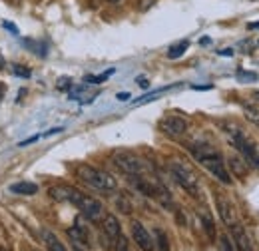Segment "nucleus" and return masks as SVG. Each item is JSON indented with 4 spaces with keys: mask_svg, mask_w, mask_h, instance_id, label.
Masks as SVG:
<instances>
[{
    "mask_svg": "<svg viewBox=\"0 0 259 251\" xmlns=\"http://www.w3.org/2000/svg\"><path fill=\"white\" fill-rule=\"evenodd\" d=\"M190 152L195 157V161H199V165L205 168L218 182H222L224 186L233 184V178H231V174L227 170L226 159L218 150H213L207 144H194V146H190Z\"/></svg>",
    "mask_w": 259,
    "mask_h": 251,
    "instance_id": "obj_1",
    "label": "nucleus"
},
{
    "mask_svg": "<svg viewBox=\"0 0 259 251\" xmlns=\"http://www.w3.org/2000/svg\"><path fill=\"white\" fill-rule=\"evenodd\" d=\"M76 176L90 188L100 189V191H116L118 189V182L112 174H108L100 168H94L90 163H80L76 168Z\"/></svg>",
    "mask_w": 259,
    "mask_h": 251,
    "instance_id": "obj_2",
    "label": "nucleus"
},
{
    "mask_svg": "<svg viewBox=\"0 0 259 251\" xmlns=\"http://www.w3.org/2000/svg\"><path fill=\"white\" fill-rule=\"evenodd\" d=\"M68 203L76 205L80 210V214L88 221H92V223H100L102 218L106 216L104 214V203L100 199H96V197H92V195H88V193H84V191H80V189L76 188L72 191V197H70Z\"/></svg>",
    "mask_w": 259,
    "mask_h": 251,
    "instance_id": "obj_3",
    "label": "nucleus"
},
{
    "mask_svg": "<svg viewBox=\"0 0 259 251\" xmlns=\"http://www.w3.org/2000/svg\"><path fill=\"white\" fill-rule=\"evenodd\" d=\"M169 172H171V176H174V180L178 182L180 188L186 189L194 197H199V182H197L195 174L188 165H184L180 161H171L169 163Z\"/></svg>",
    "mask_w": 259,
    "mask_h": 251,
    "instance_id": "obj_4",
    "label": "nucleus"
},
{
    "mask_svg": "<svg viewBox=\"0 0 259 251\" xmlns=\"http://www.w3.org/2000/svg\"><path fill=\"white\" fill-rule=\"evenodd\" d=\"M112 161L126 176H142L146 172V163L142 161V157H138L132 152H116L112 156Z\"/></svg>",
    "mask_w": 259,
    "mask_h": 251,
    "instance_id": "obj_5",
    "label": "nucleus"
},
{
    "mask_svg": "<svg viewBox=\"0 0 259 251\" xmlns=\"http://www.w3.org/2000/svg\"><path fill=\"white\" fill-rule=\"evenodd\" d=\"M158 128L169 138H180V136H184L188 132V120L182 118V116H174V114L171 116H163Z\"/></svg>",
    "mask_w": 259,
    "mask_h": 251,
    "instance_id": "obj_6",
    "label": "nucleus"
},
{
    "mask_svg": "<svg viewBox=\"0 0 259 251\" xmlns=\"http://www.w3.org/2000/svg\"><path fill=\"white\" fill-rule=\"evenodd\" d=\"M130 229H132V239L136 241V245L140 247L142 251H156V243H154V237H152V233L144 227V223L142 221H132V225H130Z\"/></svg>",
    "mask_w": 259,
    "mask_h": 251,
    "instance_id": "obj_7",
    "label": "nucleus"
},
{
    "mask_svg": "<svg viewBox=\"0 0 259 251\" xmlns=\"http://www.w3.org/2000/svg\"><path fill=\"white\" fill-rule=\"evenodd\" d=\"M102 235L110 241V245H112V249H114L116 239L122 235V225H120V221H118L116 216L106 214V216L102 218Z\"/></svg>",
    "mask_w": 259,
    "mask_h": 251,
    "instance_id": "obj_8",
    "label": "nucleus"
},
{
    "mask_svg": "<svg viewBox=\"0 0 259 251\" xmlns=\"http://www.w3.org/2000/svg\"><path fill=\"white\" fill-rule=\"evenodd\" d=\"M227 227H229V231H231L233 245H237V251H253V241L249 239L245 227H243L239 221H235V223H231V225H227Z\"/></svg>",
    "mask_w": 259,
    "mask_h": 251,
    "instance_id": "obj_9",
    "label": "nucleus"
},
{
    "mask_svg": "<svg viewBox=\"0 0 259 251\" xmlns=\"http://www.w3.org/2000/svg\"><path fill=\"white\" fill-rule=\"evenodd\" d=\"M215 207H218V214H220V218L226 225H231V223L237 221V212H235L233 203L227 199L226 195L215 193Z\"/></svg>",
    "mask_w": 259,
    "mask_h": 251,
    "instance_id": "obj_10",
    "label": "nucleus"
},
{
    "mask_svg": "<svg viewBox=\"0 0 259 251\" xmlns=\"http://www.w3.org/2000/svg\"><path fill=\"white\" fill-rule=\"evenodd\" d=\"M227 170H229V174L231 176H235V178H239V180H243V178H247L249 176V163L243 159L241 156H229L226 161Z\"/></svg>",
    "mask_w": 259,
    "mask_h": 251,
    "instance_id": "obj_11",
    "label": "nucleus"
},
{
    "mask_svg": "<svg viewBox=\"0 0 259 251\" xmlns=\"http://www.w3.org/2000/svg\"><path fill=\"white\" fill-rule=\"evenodd\" d=\"M66 233H68V237L72 239V243L84 245L86 249L90 247V233H88V229H86L82 223H76V225L68 227V229H66Z\"/></svg>",
    "mask_w": 259,
    "mask_h": 251,
    "instance_id": "obj_12",
    "label": "nucleus"
},
{
    "mask_svg": "<svg viewBox=\"0 0 259 251\" xmlns=\"http://www.w3.org/2000/svg\"><path fill=\"white\" fill-rule=\"evenodd\" d=\"M72 191H74V188H70V186H52V188L48 189V195L52 199H56V201L68 203L70 197H72Z\"/></svg>",
    "mask_w": 259,
    "mask_h": 251,
    "instance_id": "obj_13",
    "label": "nucleus"
},
{
    "mask_svg": "<svg viewBox=\"0 0 259 251\" xmlns=\"http://www.w3.org/2000/svg\"><path fill=\"white\" fill-rule=\"evenodd\" d=\"M199 220H201V227H203L207 239H209V241H215V239H218V229H215V223L211 220V216L201 212V214H199Z\"/></svg>",
    "mask_w": 259,
    "mask_h": 251,
    "instance_id": "obj_14",
    "label": "nucleus"
},
{
    "mask_svg": "<svg viewBox=\"0 0 259 251\" xmlns=\"http://www.w3.org/2000/svg\"><path fill=\"white\" fill-rule=\"evenodd\" d=\"M10 193H16V195H34L38 193V186L32 182H18V184H12L10 186Z\"/></svg>",
    "mask_w": 259,
    "mask_h": 251,
    "instance_id": "obj_15",
    "label": "nucleus"
},
{
    "mask_svg": "<svg viewBox=\"0 0 259 251\" xmlns=\"http://www.w3.org/2000/svg\"><path fill=\"white\" fill-rule=\"evenodd\" d=\"M42 235H44V243H46V249L48 251H68L64 243L52 231H44Z\"/></svg>",
    "mask_w": 259,
    "mask_h": 251,
    "instance_id": "obj_16",
    "label": "nucleus"
},
{
    "mask_svg": "<svg viewBox=\"0 0 259 251\" xmlns=\"http://www.w3.org/2000/svg\"><path fill=\"white\" fill-rule=\"evenodd\" d=\"M154 243L158 245V251H169V237L162 227H154Z\"/></svg>",
    "mask_w": 259,
    "mask_h": 251,
    "instance_id": "obj_17",
    "label": "nucleus"
},
{
    "mask_svg": "<svg viewBox=\"0 0 259 251\" xmlns=\"http://www.w3.org/2000/svg\"><path fill=\"white\" fill-rule=\"evenodd\" d=\"M243 114L251 124L259 128V104H243Z\"/></svg>",
    "mask_w": 259,
    "mask_h": 251,
    "instance_id": "obj_18",
    "label": "nucleus"
},
{
    "mask_svg": "<svg viewBox=\"0 0 259 251\" xmlns=\"http://www.w3.org/2000/svg\"><path fill=\"white\" fill-rule=\"evenodd\" d=\"M190 48V42L188 40H182V42H178L176 46H171L169 48V52H167V58H180V56H184L186 54V50Z\"/></svg>",
    "mask_w": 259,
    "mask_h": 251,
    "instance_id": "obj_19",
    "label": "nucleus"
},
{
    "mask_svg": "<svg viewBox=\"0 0 259 251\" xmlns=\"http://www.w3.org/2000/svg\"><path fill=\"white\" fill-rule=\"evenodd\" d=\"M116 207H118L122 214H126V216L132 214V203H130V199H126L124 195H120V197L116 199Z\"/></svg>",
    "mask_w": 259,
    "mask_h": 251,
    "instance_id": "obj_20",
    "label": "nucleus"
},
{
    "mask_svg": "<svg viewBox=\"0 0 259 251\" xmlns=\"http://www.w3.org/2000/svg\"><path fill=\"white\" fill-rule=\"evenodd\" d=\"M220 251H235V245L229 239V235H222L220 237Z\"/></svg>",
    "mask_w": 259,
    "mask_h": 251,
    "instance_id": "obj_21",
    "label": "nucleus"
},
{
    "mask_svg": "<svg viewBox=\"0 0 259 251\" xmlns=\"http://www.w3.org/2000/svg\"><path fill=\"white\" fill-rule=\"evenodd\" d=\"M112 251H130V241L124 237V235H120L118 239H116V243H114V249Z\"/></svg>",
    "mask_w": 259,
    "mask_h": 251,
    "instance_id": "obj_22",
    "label": "nucleus"
},
{
    "mask_svg": "<svg viewBox=\"0 0 259 251\" xmlns=\"http://www.w3.org/2000/svg\"><path fill=\"white\" fill-rule=\"evenodd\" d=\"M12 70H14L18 76H24V78H28V76H30V70H26V68H20L18 64H14V66H12Z\"/></svg>",
    "mask_w": 259,
    "mask_h": 251,
    "instance_id": "obj_23",
    "label": "nucleus"
},
{
    "mask_svg": "<svg viewBox=\"0 0 259 251\" xmlns=\"http://www.w3.org/2000/svg\"><path fill=\"white\" fill-rule=\"evenodd\" d=\"M130 98V94H118V100H122V102H126Z\"/></svg>",
    "mask_w": 259,
    "mask_h": 251,
    "instance_id": "obj_24",
    "label": "nucleus"
},
{
    "mask_svg": "<svg viewBox=\"0 0 259 251\" xmlns=\"http://www.w3.org/2000/svg\"><path fill=\"white\" fill-rule=\"evenodd\" d=\"M251 98H253V102H255V104H259V90H257V92H253V96H251Z\"/></svg>",
    "mask_w": 259,
    "mask_h": 251,
    "instance_id": "obj_25",
    "label": "nucleus"
},
{
    "mask_svg": "<svg viewBox=\"0 0 259 251\" xmlns=\"http://www.w3.org/2000/svg\"><path fill=\"white\" fill-rule=\"evenodd\" d=\"M138 82H140V86H142V88H148V82H146V80H142V78H140Z\"/></svg>",
    "mask_w": 259,
    "mask_h": 251,
    "instance_id": "obj_26",
    "label": "nucleus"
},
{
    "mask_svg": "<svg viewBox=\"0 0 259 251\" xmlns=\"http://www.w3.org/2000/svg\"><path fill=\"white\" fill-rule=\"evenodd\" d=\"M108 4H120V2H124V0H106Z\"/></svg>",
    "mask_w": 259,
    "mask_h": 251,
    "instance_id": "obj_27",
    "label": "nucleus"
},
{
    "mask_svg": "<svg viewBox=\"0 0 259 251\" xmlns=\"http://www.w3.org/2000/svg\"><path fill=\"white\" fill-rule=\"evenodd\" d=\"M249 28H259V22H251V24H249Z\"/></svg>",
    "mask_w": 259,
    "mask_h": 251,
    "instance_id": "obj_28",
    "label": "nucleus"
},
{
    "mask_svg": "<svg viewBox=\"0 0 259 251\" xmlns=\"http://www.w3.org/2000/svg\"><path fill=\"white\" fill-rule=\"evenodd\" d=\"M257 44H259V42H257Z\"/></svg>",
    "mask_w": 259,
    "mask_h": 251,
    "instance_id": "obj_29",
    "label": "nucleus"
}]
</instances>
